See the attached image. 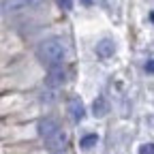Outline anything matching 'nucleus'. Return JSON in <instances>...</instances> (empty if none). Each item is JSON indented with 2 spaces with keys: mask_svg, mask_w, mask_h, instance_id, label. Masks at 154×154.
I'll return each instance as SVG.
<instances>
[{
  "mask_svg": "<svg viewBox=\"0 0 154 154\" xmlns=\"http://www.w3.org/2000/svg\"><path fill=\"white\" fill-rule=\"evenodd\" d=\"M146 71L148 73H154V60H148L146 62Z\"/></svg>",
  "mask_w": 154,
  "mask_h": 154,
  "instance_id": "12",
  "label": "nucleus"
},
{
  "mask_svg": "<svg viewBox=\"0 0 154 154\" xmlns=\"http://www.w3.org/2000/svg\"><path fill=\"white\" fill-rule=\"evenodd\" d=\"M64 82H66V71L62 64H54L47 69V79H45L47 88H60Z\"/></svg>",
  "mask_w": 154,
  "mask_h": 154,
  "instance_id": "3",
  "label": "nucleus"
},
{
  "mask_svg": "<svg viewBox=\"0 0 154 154\" xmlns=\"http://www.w3.org/2000/svg\"><path fill=\"white\" fill-rule=\"evenodd\" d=\"M62 131L60 122H58L56 118H51V116H45V118L38 120V135L43 137V141H49L54 135H58Z\"/></svg>",
  "mask_w": 154,
  "mask_h": 154,
  "instance_id": "2",
  "label": "nucleus"
},
{
  "mask_svg": "<svg viewBox=\"0 0 154 154\" xmlns=\"http://www.w3.org/2000/svg\"><path fill=\"white\" fill-rule=\"evenodd\" d=\"M113 41H109V38H103V41H99L96 43V54H99L101 58H109V56H113Z\"/></svg>",
  "mask_w": 154,
  "mask_h": 154,
  "instance_id": "7",
  "label": "nucleus"
},
{
  "mask_svg": "<svg viewBox=\"0 0 154 154\" xmlns=\"http://www.w3.org/2000/svg\"><path fill=\"white\" fill-rule=\"evenodd\" d=\"M69 113H71L73 122H82V120H84V116H86L84 103H82L79 99H73V101L69 103Z\"/></svg>",
  "mask_w": 154,
  "mask_h": 154,
  "instance_id": "5",
  "label": "nucleus"
},
{
  "mask_svg": "<svg viewBox=\"0 0 154 154\" xmlns=\"http://www.w3.org/2000/svg\"><path fill=\"white\" fill-rule=\"evenodd\" d=\"M139 154H154V143H143L139 148Z\"/></svg>",
  "mask_w": 154,
  "mask_h": 154,
  "instance_id": "10",
  "label": "nucleus"
},
{
  "mask_svg": "<svg viewBox=\"0 0 154 154\" xmlns=\"http://www.w3.org/2000/svg\"><path fill=\"white\" fill-rule=\"evenodd\" d=\"M84 5H92V0H84Z\"/></svg>",
  "mask_w": 154,
  "mask_h": 154,
  "instance_id": "13",
  "label": "nucleus"
},
{
  "mask_svg": "<svg viewBox=\"0 0 154 154\" xmlns=\"http://www.w3.org/2000/svg\"><path fill=\"white\" fill-rule=\"evenodd\" d=\"M96 141H99V135H96V133H90V135H86V137L79 139V146H82L84 150H88V148L96 146Z\"/></svg>",
  "mask_w": 154,
  "mask_h": 154,
  "instance_id": "9",
  "label": "nucleus"
},
{
  "mask_svg": "<svg viewBox=\"0 0 154 154\" xmlns=\"http://www.w3.org/2000/svg\"><path fill=\"white\" fill-rule=\"evenodd\" d=\"M36 56H38V60H41L43 64L47 66H54V64H60L64 60V56H66V47L64 43L60 41V38H45V41L38 43L36 47Z\"/></svg>",
  "mask_w": 154,
  "mask_h": 154,
  "instance_id": "1",
  "label": "nucleus"
},
{
  "mask_svg": "<svg viewBox=\"0 0 154 154\" xmlns=\"http://www.w3.org/2000/svg\"><path fill=\"white\" fill-rule=\"evenodd\" d=\"M66 143H69V137H66V133H64V131H60L58 135H54L49 141H45V146H47L51 152H56V154H60V152L66 148Z\"/></svg>",
  "mask_w": 154,
  "mask_h": 154,
  "instance_id": "4",
  "label": "nucleus"
},
{
  "mask_svg": "<svg viewBox=\"0 0 154 154\" xmlns=\"http://www.w3.org/2000/svg\"><path fill=\"white\" fill-rule=\"evenodd\" d=\"M32 0H2V11L5 13H15V11H22L26 9Z\"/></svg>",
  "mask_w": 154,
  "mask_h": 154,
  "instance_id": "6",
  "label": "nucleus"
},
{
  "mask_svg": "<svg viewBox=\"0 0 154 154\" xmlns=\"http://www.w3.org/2000/svg\"><path fill=\"white\" fill-rule=\"evenodd\" d=\"M58 2H60V7H62V9H66V11H71V9H73V0H58Z\"/></svg>",
  "mask_w": 154,
  "mask_h": 154,
  "instance_id": "11",
  "label": "nucleus"
},
{
  "mask_svg": "<svg viewBox=\"0 0 154 154\" xmlns=\"http://www.w3.org/2000/svg\"><path fill=\"white\" fill-rule=\"evenodd\" d=\"M92 113L96 116V118H103V116L107 113V101L103 99V96H96L94 103H92Z\"/></svg>",
  "mask_w": 154,
  "mask_h": 154,
  "instance_id": "8",
  "label": "nucleus"
},
{
  "mask_svg": "<svg viewBox=\"0 0 154 154\" xmlns=\"http://www.w3.org/2000/svg\"><path fill=\"white\" fill-rule=\"evenodd\" d=\"M150 17H152V22H154V13H152V15H150Z\"/></svg>",
  "mask_w": 154,
  "mask_h": 154,
  "instance_id": "14",
  "label": "nucleus"
}]
</instances>
